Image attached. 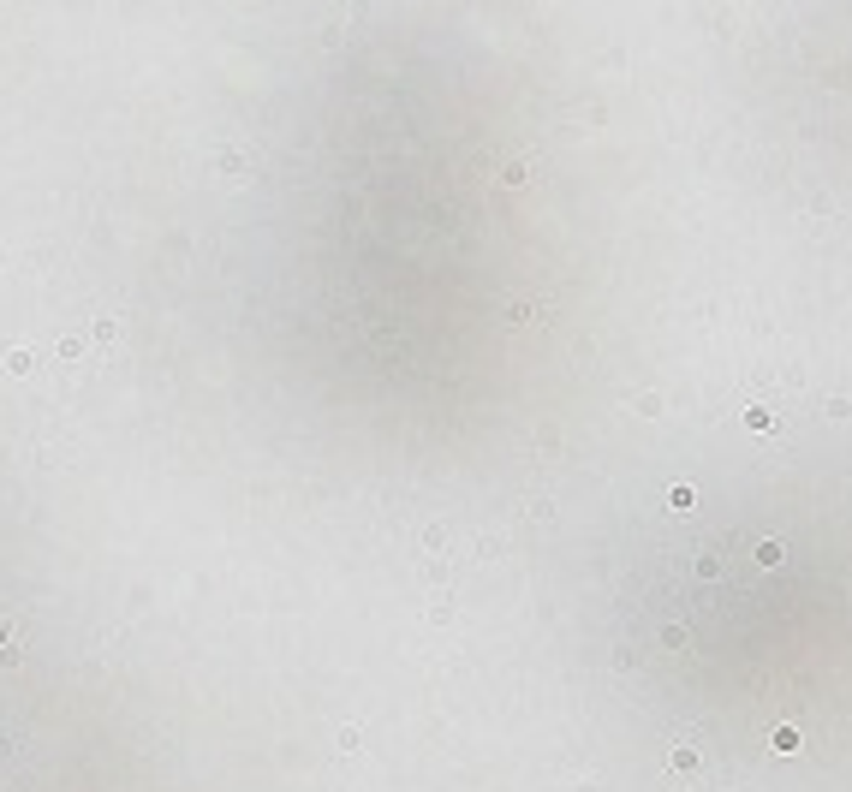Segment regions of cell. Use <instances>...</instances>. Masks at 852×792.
<instances>
[{
	"label": "cell",
	"instance_id": "1",
	"mask_svg": "<svg viewBox=\"0 0 852 792\" xmlns=\"http://www.w3.org/2000/svg\"><path fill=\"white\" fill-rule=\"evenodd\" d=\"M667 768H674V774H692V768H697V745H674V751H667Z\"/></svg>",
	"mask_w": 852,
	"mask_h": 792
},
{
	"label": "cell",
	"instance_id": "2",
	"mask_svg": "<svg viewBox=\"0 0 852 792\" xmlns=\"http://www.w3.org/2000/svg\"><path fill=\"white\" fill-rule=\"evenodd\" d=\"M769 745H775V751H799V727H775Z\"/></svg>",
	"mask_w": 852,
	"mask_h": 792
},
{
	"label": "cell",
	"instance_id": "3",
	"mask_svg": "<svg viewBox=\"0 0 852 792\" xmlns=\"http://www.w3.org/2000/svg\"><path fill=\"white\" fill-rule=\"evenodd\" d=\"M757 560L763 566H781V542H757Z\"/></svg>",
	"mask_w": 852,
	"mask_h": 792
}]
</instances>
